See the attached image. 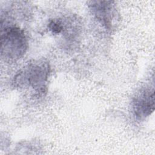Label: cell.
I'll return each instance as SVG.
<instances>
[{
	"instance_id": "4",
	"label": "cell",
	"mask_w": 155,
	"mask_h": 155,
	"mask_svg": "<svg viewBox=\"0 0 155 155\" xmlns=\"http://www.w3.org/2000/svg\"><path fill=\"white\" fill-rule=\"evenodd\" d=\"M90 10L97 21L106 29L111 30L116 18V10L113 1H90Z\"/></svg>"
},
{
	"instance_id": "5",
	"label": "cell",
	"mask_w": 155,
	"mask_h": 155,
	"mask_svg": "<svg viewBox=\"0 0 155 155\" xmlns=\"http://www.w3.org/2000/svg\"><path fill=\"white\" fill-rule=\"evenodd\" d=\"M49 30L54 35H58L64 30V23L61 19H53L48 24Z\"/></svg>"
},
{
	"instance_id": "3",
	"label": "cell",
	"mask_w": 155,
	"mask_h": 155,
	"mask_svg": "<svg viewBox=\"0 0 155 155\" xmlns=\"http://www.w3.org/2000/svg\"><path fill=\"white\" fill-rule=\"evenodd\" d=\"M154 88L143 87L135 94L132 101V111L138 120L148 117L154 110Z\"/></svg>"
},
{
	"instance_id": "2",
	"label": "cell",
	"mask_w": 155,
	"mask_h": 155,
	"mask_svg": "<svg viewBox=\"0 0 155 155\" xmlns=\"http://www.w3.org/2000/svg\"><path fill=\"white\" fill-rule=\"evenodd\" d=\"M1 29V57L6 62H15L27 51L26 35L23 30L13 25H5Z\"/></svg>"
},
{
	"instance_id": "1",
	"label": "cell",
	"mask_w": 155,
	"mask_h": 155,
	"mask_svg": "<svg viewBox=\"0 0 155 155\" xmlns=\"http://www.w3.org/2000/svg\"><path fill=\"white\" fill-rule=\"evenodd\" d=\"M50 72L49 64L44 60H35L27 63L14 76L12 81L15 88L31 90L38 96L47 90Z\"/></svg>"
}]
</instances>
